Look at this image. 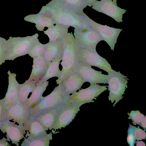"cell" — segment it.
I'll return each instance as SVG.
<instances>
[{"label": "cell", "instance_id": "cell-28", "mask_svg": "<svg viewBox=\"0 0 146 146\" xmlns=\"http://www.w3.org/2000/svg\"><path fill=\"white\" fill-rule=\"evenodd\" d=\"M45 50V45L38 40L29 50L28 54L32 58L43 55Z\"/></svg>", "mask_w": 146, "mask_h": 146}, {"label": "cell", "instance_id": "cell-23", "mask_svg": "<svg viewBox=\"0 0 146 146\" xmlns=\"http://www.w3.org/2000/svg\"><path fill=\"white\" fill-rule=\"evenodd\" d=\"M70 26L61 24H56L55 26L48 28L43 31L44 34L48 36L49 42H52L62 39L68 33Z\"/></svg>", "mask_w": 146, "mask_h": 146}, {"label": "cell", "instance_id": "cell-3", "mask_svg": "<svg viewBox=\"0 0 146 146\" xmlns=\"http://www.w3.org/2000/svg\"><path fill=\"white\" fill-rule=\"evenodd\" d=\"M70 96L65 92L62 84H58L50 94L42 96L38 104L29 108V119H34L37 116L48 110L70 103Z\"/></svg>", "mask_w": 146, "mask_h": 146}, {"label": "cell", "instance_id": "cell-12", "mask_svg": "<svg viewBox=\"0 0 146 146\" xmlns=\"http://www.w3.org/2000/svg\"><path fill=\"white\" fill-rule=\"evenodd\" d=\"M80 54V61L98 67L108 73L114 70L107 61L100 56L96 51L81 49Z\"/></svg>", "mask_w": 146, "mask_h": 146}, {"label": "cell", "instance_id": "cell-13", "mask_svg": "<svg viewBox=\"0 0 146 146\" xmlns=\"http://www.w3.org/2000/svg\"><path fill=\"white\" fill-rule=\"evenodd\" d=\"M15 123L7 119L3 120L0 122V129L3 133H6L7 141L11 140L12 144L19 146V143L24 137L26 131L23 125Z\"/></svg>", "mask_w": 146, "mask_h": 146}, {"label": "cell", "instance_id": "cell-37", "mask_svg": "<svg viewBox=\"0 0 146 146\" xmlns=\"http://www.w3.org/2000/svg\"><path fill=\"white\" fill-rule=\"evenodd\" d=\"M96 0H86L88 4V6L90 7L91 4L93 2Z\"/></svg>", "mask_w": 146, "mask_h": 146}, {"label": "cell", "instance_id": "cell-6", "mask_svg": "<svg viewBox=\"0 0 146 146\" xmlns=\"http://www.w3.org/2000/svg\"><path fill=\"white\" fill-rule=\"evenodd\" d=\"M74 31V36L81 49L96 51L97 44L102 40L98 33L91 27L83 29H75Z\"/></svg>", "mask_w": 146, "mask_h": 146}, {"label": "cell", "instance_id": "cell-33", "mask_svg": "<svg viewBox=\"0 0 146 146\" xmlns=\"http://www.w3.org/2000/svg\"><path fill=\"white\" fill-rule=\"evenodd\" d=\"M7 110L0 99V122L7 119Z\"/></svg>", "mask_w": 146, "mask_h": 146}, {"label": "cell", "instance_id": "cell-24", "mask_svg": "<svg viewBox=\"0 0 146 146\" xmlns=\"http://www.w3.org/2000/svg\"><path fill=\"white\" fill-rule=\"evenodd\" d=\"M24 138L21 146H48L50 140L52 138L51 132L36 137Z\"/></svg>", "mask_w": 146, "mask_h": 146}, {"label": "cell", "instance_id": "cell-21", "mask_svg": "<svg viewBox=\"0 0 146 146\" xmlns=\"http://www.w3.org/2000/svg\"><path fill=\"white\" fill-rule=\"evenodd\" d=\"M23 126L27 132L26 137H36L47 133V130L35 119H28L23 124Z\"/></svg>", "mask_w": 146, "mask_h": 146}, {"label": "cell", "instance_id": "cell-1", "mask_svg": "<svg viewBox=\"0 0 146 146\" xmlns=\"http://www.w3.org/2000/svg\"><path fill=\"white\" fill-rule=\"evenodd\" d=\"M39 12L52 19L54 24L71 26L76 29L90 27L87 15L76 12L60 0H52L42 7Z\"/></svg>", "mask_w": 146, "mask_h": 146}, {"label": "cell", "instance_id": "cell-36", "mask_svg": "<svg viewBox=\"0 0 146 146\" xmlns=\"http://www.w3.org/2000/svg\"><path fill=\"white\" fill-rule=\"evenodd\" d=\"M135 143L136 144V146H145V142L142 141H135Z\"/></svg>", "mask_w": 146, "mask_h": 146}, {"label": "cell", "instance_id": "cell-26", "mask_svg": "<svg viewBox=\"0 0 146 146\" xmlns=\"http://www.w3.org/2000/svg\"><path fill=\"white\" fill-rule=\"evenodd\" d=\"M36 85L34 81L28 79L23 84H20L19 94V102L24 103L28 98L29 93L32 92Z\"/></svg>", "mask_w": 146, "mask_h": 146}, {"label": "cell", "instance_id": "cell-11", "mask_svg": "<svg viewBox=\"0 0 146 146\" xmlns=\"http://www.w3.org/2000/svg\"><path fill=\"white\" fill-rule=\"evenodd\" d=\"M81 105L69 103L63 106L59 111L52 129L56 130L68 125L80 110Z\"/></svg>", "mask_w": 146, "mask_h": 146}, {"label": "cell", "instance_id": "cell-30", "mask_svg": "<svg viewBox=\"0 0 146 146\" xmlns=\"http://www.w3.org/2000/svg\"><path fill=\"white\" fill-rule=\"evenodd\" d=\"M7 46L6 39L0 37V65L5 62V53Z\"/></svg>", "mask_w": 146, "mask_h": 146}, {"label": "cell", "instance_id": "cell-34", "mask_svg": "<svg viewBox=\"0 0 146 146\" xmlns=\"http://www.w3.org/2000/svg\"><path fill=\"white\" fill-rule=\"evenodd\" d=\"M144 130L146 131V116H145L143 119L140 122L139 125Z\"/></svg>", "mask_w": 146, "mask_h": 146}, {"label": "cell", "instance_id": "cell-16", "mask_svg": "<svg viewBox=\"0 0 146 146\" xmlns=\"http://www.w3.org/2000/svg\"><path fill=\"white\" fill-rule=\"evenodd\" d=\"M62 39L45 44V50L43 56L48 65L55 59L62 56L63 45Z\"/></svg>", "mask_w": 146, "mask_h": 146}, {"label": "cell", "instance_id": "cell-8", "mask_svg": "<svg viewBox=\"0 0 146 146\" xmlns=\"http://www.w3.org/2000/svg\"><path fill=\"white\" fill-rule=\"evenodd\" d=\"M90 7L110 16L117 23L122 22L123 15L127 11L118 7L112 0H96L91 4Z\"/></svg>", "mask_w": 146, "mask_h": 146}, {"label": "cell", "instance_id": "cell-35", "mask_svg": "<svg viewBox=\"0 0 146 146\" xmlns=\"http://www.w3.org/2000/svg\"><path fill=\"white\" fill-rule=\"evenodd\" d=\"M7 141L6 139L3 137V139L0 140V146H7L10 145Z\"/></svg>", "mask_w": 146, "mask_h": 146}, {"label": "cell", "instance_id": "cell-9", "mask_svg": "<svg viewBox=\"0 0 146 146\" xmlns=\"http://www.w3.org/2000/svg\"><path fill=\"white\" fill-rule=\"evenodd\" d=\"M85 82L92 84H108V75L102 73L101 71L95 70L92 66L80 61L76 71Z\"/></svg>", "mask_w": 146, "mask_h": 146}, {"label": "cell", "instance_id": "cell-29", "mask_svg": "<svg viewBox=\"0 0 146 146\" xmlns=\"http://www.w3.org/2000/svg\"><path fill=\"white\" fill-rule=\"evenodd\" d=\"M129 119H131L133 125H139L145 115L139 110L132 111L130 113H127Z\"/></svg>", "mask_w": 146, "mask_h": 146}, {"label": "cell", "instance_id": "cell-14", "mask_svg": "<svg viewBox=\"0 0 146 146\" xmlns=\"http://www.w3.org/2000/svg\"><path fill=\"white\" fill-rule=\"evenodd\" d=\"M8 86L5 97L1 100L7 110L19 102V94L20 84L17 82L16 74L8 71Z\"/></svg>", "mask_w": 146, "mask_h": 146}, {"label": "cell", "instance_id": "cell-22", "mask_svg": "<svg viewBox=\"0 0 146 146\" xmlns=\"http://www.w3.org/2000/svg\"><path fill=\"white\" fill-rule=\"evenodd\" d=\"M48 83L49 82L46 81L37 84L30 97L27 99L24 103L29 108L39 102L42 97V94L46 90Z\"/></svg>", "mask_w": 146, "mask_h": 146}, {"label": "cell", "instance_id": "cell-18", "mask_svg": "<svg viewBox=\"0 0 146 146\" xmlns=\"http://www.w3.org/2000/svg\"><path fill=\"white\" fill-rule=\"evenodd\" d=\"M84 82L83 79L75 72L69 75L62 84L66 93L70 95L79 90Z\"/></svg>", "mask_w": 146, "mask_h": 146}, {"label": "cell", "instance_id": "cell-20", "mask_svg": "<svg viewBox=\"0 0 146 146\" xmlns=\"http://www.w3.org/2000/svg\"><path fill=\"white\" fill-rule=\"evenodd\" d=\"M24 19L35 24L37 30L40 31H43L45 27L49 28L54 26V24L52 19L40 12L37 14L27 15L25 17Z\"/></svg>", "mask_w": 146, "mask_h": 146}, {"label": "cell", "instance_id": "cell-32", "mask_svg": "<svg viewBox=\"0 0 146 146\" xmlns=\"http://www.w3.org/2000/svg\"><path fill=\"white\" fill-rule=\"evenodd\" d=\"M134 134L136 140L141 141L146 139V133L145 131L140 128L139 126L137 127L134 126Z\"/></svg>", "mask_w": 146, "mask_h": 146}, {"label": "cell", "instance_id": "cell-38", "mask_svg": "<svg viewBox=\"0 0 146 146\" xmlns=\"http://www.w3.org/2000/svg\"><path fill=\"white\" fill-rule=\"evenodd\" d=\"M113 2L115 4L117 5V0H112Z\"/></svg>", "mask_w": 146, "mask_h": 146}, {"label": "cell", "instance_id": "cell-17", "mask_svg": "<svg viewBox=\"0 0 146 146\" xmlns=\"http://www.w3.org/2000/svg\"><path fill=\"white\" fill-rule=\"evenodd\" d=\"M33 63L32 72L28 80L37 84L44 75L48 65L43 55L33 58Z\"/></svg>", "mask_w": 146, "mask_h": 146}, {"label": "cell", "instance_id": "cell-4", "mask_svg": "<svg viewBox=\"0 0 146 146\" xmlns=\"http://www.w3.org/2000/svg\"><path fill=\"white\" fill-rule=\"evenodd\" d=\"M38 34L24 37L10 36L7 41L5 53V60H14L17 58L28 54L34 45L38 40Z\"/></svg>", "mask_w": 146, "mask_h": 146}, {"label": "cell", "instance_id": "cell-7", "mask_svg": "<svg viewBox=\"0 0 146 146\" xmlns=\"http://www.w3.org/2000/svg\"><path fill=\"white\" fill-rule=\"evenodd\" d=\"M106 86H100L96 84H90L88 88L82 89L70 96V103L82 105L90 102H93V99L102 92L106 90Z\"/></svg>", "mask_w": 146, "mask_h": 146}, {"label": "cell", "instance_id": "cell-10", "mask_svg": "<svg viewBox=\"0 0 146 146\" xmlns=\"http://www.w3.org/2000/svg\"><path fill=\"white\" fill-rule=\"evenodd\" d=\"M88 19L90 26L98 33L102 40L106 42L111 49L113 50L117 38L122 29L101 25L95 22L88 16Z\"/></svg>", "mask_w": 146, "mask_h": 146}, {"label": "cell", "instance_id": "cell-2", "mask_svg": "<svg viewBox=\"0 0 146 146\" xmlns=\"http://www.w3.org/2000/svg\"><path fill=\"white\" fill-rule=\"evenodd\" d=\"M63 51L61 75L56 80L57 84H62L70 74L76 72L80 63L81 48L72 33H68L62 39Z\"/></svg>", "mask_w": 146, "mask_h": 146}, {"label": "cell", "instance_id": "cell-27", "mask_svg": "<svg viewBox=\"0 0 146 146\" xmlns=\"http://www.w3.org/2000/svg\"><path fill=\"white\" fill-rule=\"evenodd\" d=\"M68 8L82 15L85 14L83 9L88 6L86 0H60Z\"/></svg>", "mask_w": 146, "mask_h": 146}, {"label": "cell", "instance_id": "cell-31", "mask_svg": "<svg viewBox=\"0 0 146 146\" xmlns=\"http://www.w3.org/2000/svg\"><path fill=\"white\" fill-rule=\"evenodd\" d=\"M134 126L129 123L127 130V141L130 146H134L136 141L134 134Z\"/></svg>", "mask_w": 146, "mask_h": 146}, {"label": "cell", "instance_id": "cell-19", "mask_svg": "<svg viewBox=\"0 0 146 146\" xmlns=\"http://www.w3.org/2000/svg\"><path fill=\"white\" fill-rule=\"evenodd\" d=\"M62 106L48 110L37 116L34 119L38 121L47 130H51Z\"/></svg>", "mask_w": 146, "mask_h": 146}, {"label": "cell", "instance_id": "cell-15", "mask_svg": "<svg viewBox=\"0 0 146 146\" xmlns=\"http://www.w3.org/2000/svg\"><path fill=\"white\" fill-rule=\"evenodd\" d=\"M29 109L24 103L19 102L7 110V119L13 120L19 125H23L29 118Z\"/></svg>", "mask_w": 146, "mask_h": 146}, {"label": "cell", "instance_id": "cell-25", "mask_svg": "<svg viewBox=\"0 0 146 146\" xmlns=\"http://www.w3.org/2000/svg\"><path fill=\"white\" fill-rule=\"evenodd\" d=\"M62 56L55 59L48 65V68L44 75L38 84L46 81L53 77L59 78L61 71L59 69V65L60 61L62 60Z\"/></svg>", "mask_w": 146, "mask_h": 146}, {"label": "cell", "instance_id": "cell-5", "mask_svg": "<svg viewBox=\"0 0 146 146\" xmlns=\"http://www.w3.org/2000/svg\"><path fill=\"white\" fill-rule=\"evenodd\" d=\"M107 80L108 84L107 86L108 90L110 92L109 100L111 101L112 103L115 101L113 105L115 106L123 98L122 95L127 88V80H129L119 71L114 70L108 73Z\"/></svg>", "mask_w": 146, "mask_h": 146}]
</instances>
